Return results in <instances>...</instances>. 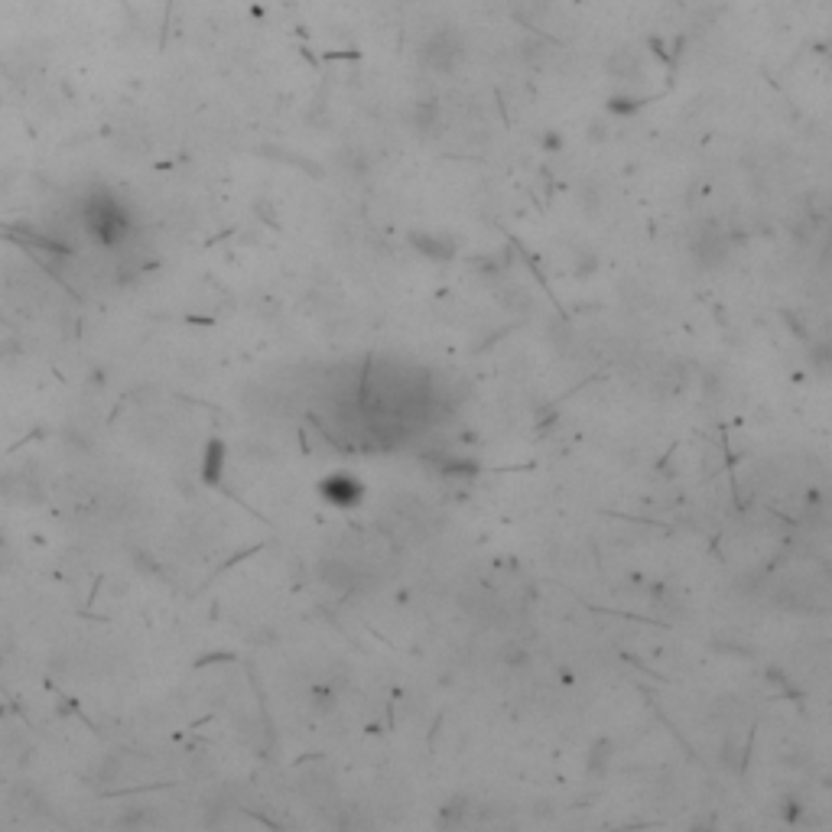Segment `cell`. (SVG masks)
<instances>
[{
    "mask_svg": "<svg viewBox=\"0 0 832 832\" xmlns=\"http://www.w3.org/2000/svg\"><path fill=\"white\" fill-rule=\"evenodd\" d=\"M423 59H426V65H433V69H439V72H452L455 62L462 59L459 36H455V33H436L423 46Z\"/></svg>",
    "mask_w": 832,
    "mask_h": 832,
    "instance_id": "cell-1",
    "label": "cell"
}]
</instances>
